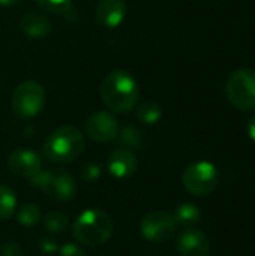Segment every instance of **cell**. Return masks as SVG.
Returning <instances> with one entry per match:
<instances>
[{
	"label": "cell",
	"instance_id": "obj_3",
	"mask_svg": "<svg viewBox=\"0 0 255 256\" xmlns=\"http://www.w3.org/2000/svg\"><path fill=\"white\" fill-rule=\"evenodd\" d=\"M113 219L108 213L90 208L83 212L72 225V236L80 244L98 248L107 243L113 234Z\"/></svg>",
	"mask_w": 255,
	"mask_h": 256
},
{
	"label": "cell",
	"instance_id": "obj_2",
	"mask_svg": "<svg viewBox=\"0 0 255 256\" xmlns=\"http://www.w3.org/2000/svg\"><path fill=\"white\" fill-rule=\"evenodd\" d=\"M84 150V136L75 126H59L44 142L42 153L53 164H69L81 156Z\"/></svg>",
	"mask_w": 255,
	"mask_h": 256
},
{
	"label": "cell",
	"instance_id": "obj_19",
	"mask_svg": "<svg viewBox=\"0 0 255 256\" xmlns=\"http://www.w3.org/2000/svg\"><path fill=\"white\" fill-rule=\"evenodd\" d=\"M69 226V219L66 214L60 212H50L44 218V228L50 236H59L63 234Z\"/></svg>",
	"mask_w": 255,
	"mask_h": 256
},
{
	"label": "cell",
	"instance_id": "obj_21",
	"mask_svg": "<svg viewBox=\"0 0 255 256\" xmlns=\"http://www.w3.org/2000/svg\"><path fill=\"white\" fill-rule=\"evenodd\" d=\"M17 213V222L21 226H35L41 222V208L36 204H24Z\"/></svg>",
	"mask_w": 255,
	"mask_h": 256
},
{
	"label": "cell",
	"instance_id": "obj_17",
	"mask_svg": "<svg viewBox=\"0 0 255 256\" xmlns=\"http://www.w3.org/2000/svg\"><path fill=\"white\" fill-rule=\"evenodd\" d=\"M116 141L117 144H120L123 148H128V150H138L141 148L143 146V135L141 132L131 126V124H126L123 128H119V132H117V136H116Z\"/></svg>",
	"mask_w": 255,
	"mask_h": 256
},
{
	"label": "cell",
	"instance_id": "obj_4",
	"mask_svg": "<svg viewBox=\"0 0 255 256\" xmlns=\"http://www.w3.org/2000/svg\"><path fill=\"white\" fill-rule=\"evenodd\" d=\"M30 184L39 189L51 201L62 204L69 202L77 194L74 177L62 168H51L45 171L42 170L38 176L30 178Z\"/></svg>",
	"mask_w": 255,
	"mask_h": 256
},
{
	"label": "cell",
	"instance_id": "obj_10",
	"mask_svg": "<svg viewBox=\"0 0 255 256\" xmlns=\"http://www.w3.org/2000/svg\"><path fill=\"white\" fill-rule=\"evenodd\" d=\"M8 168L14 176L30 180L42 171V159L30 148H17L8 158Z\"/></svg>",
	"mask_w": 255,
	"mask_h": 256
},
{
	"label": "cell",
	"instance_id": "obj_15",
	"mask_svg": "<svg viewBox=\"0 0 255 256\" xmlns=\"http://www.w3.org/2000/svg\"><path fill=\"white\" fill-rule=\"evenodd\" d=\"M173 218L177 225L185 226V228H194L201 220V212L195 204L183 202L176 207Z\"/></svg>",
	"mask_w": 255,
	"mask_h": 256
},
{
	"label": "cell",
	"instance_id": "obj_22",
	"mask_svg": "<svg viewBox=\"0 0 255 256\" xmlns=\"http://www.w3.org/2000/svg\"><path fill=\"white\" fill-rule=\"evenodd\" d=\"M81 177L87 182H95L101 177V166L96 164H86L81 166Z\"/></svg>",
	"mask_w": 255,
	"mask_h": 256
},
{
	"label": "cell",
	"instance_id": "obj_8",
	"mask_svg": "<svg viewBox=\"0 0 255 256\" xmlns=\"http://www.w3.org/2000/svg\"><path fill=\"white\" fill-rule=\"evenodd\" d=\"M176 231H177V224L173 214L162 210H155L147 213L140 224V232L143 238L152 243H165L174 237Z\"/></svg>",
	"mask_w": 255,
	"mask_h": 256
},
{
	"label": "cell",
	"instance_id": "obj_26",
	"mask_svg": "<svg viewBox=\"0 0 255 256\" xmlns=\"http://www.w3.org/2000/svg\"><path fill=\"white\" fill-rule=\"evenodd\" d=\"M246 130H248V135L249 138L255 142V116H252L248 122V126H246Z\"/></svg>",
	"mask_w": 255,
	"mask_h": 256
},
{
	"label": "cell",
	"instance_id": "obj_23",
	"mask_svg": "<svg viewBox=\"0 0 255 256\" xmlns=\"http://www.w3.org/2000/svg\"><path fill=\"white\" fill-rule=\"evenodd\" d=\"M38 249L42 252V254H54L57 249H59V246H57V243H56V240H53V238H50V237H41L39 238V242H38Z\"/></svg>",
	"mask_w": 255,
	"mask_h": 256
},
{
	"label": "cell",
	"instance_id": "obj_27",
	"mask_svg": "<svg viewBox=\"0 0 255 256\" xmlns=\"http://www.w3.org/2000/svg\"><path fill=\"white\" fill-rule=\"evenodd\" d=\"M20 3V0H0V6H14Z\"/></svg>",
	"mask_w": 255,
	"mask_h": 256
},
{
	"label": "cell",
	"instance_id": "obj_1",
	"mask_svg": "<svg viewBox=\"0 0 255 256\" xmlns=\"http://www.w3.org/2000/svg\"><path fill=\"white\" fill-rule=\"evenodd\" d=\"M99 94L110 111L116 114H126L137 106L140 90L137 80L128 70L116 69L102 80Z\"/></svg>",
	"mask_w": 255,
	"mask_h": 256
},
{
	"label": "cell",
	"instance_id": "obj_7",
	"mask_svg": "<svg viewBox=\"0 0 255 256\" xmlns=\"http://www.w3.org/2000/svg\"><path fill=\"white\" fill-rule=\"evenodd\" d=\"M225 93L233 106L240 111L255 110V70L237 69L234 70L225 84Z\"/></svg>",
	"mask_w": 255,
	"mask_h": 256
},
{
	"label": "cell",
	"instance_id": "obj_24",
	"mask_svg": "<svg viewBox=\"0 0 255 256\" xmlns=\"http://www.w3.org/2000/svg\"><path fill=\"white\" fill-rule=\"evenodd\" d=\"M0 256H23V249L15 242H8L0 248Z\"/></svg>",
	"mask_w": 255,
	"mask_h": 256
},
{
	"label": "cell",
	"instance_id": "obj_13",
	"mask_svg": "<svg viewBox=\"0 0 255 256\" xmlns=\"http://www.w3.org/2000/svg\"><path fill=\"white\" fill-rule=\"evenodd\" d=\"M107 166L113 177L128 178L137 171V158L128 148H117L108 156Z\"/></svg>",
	"mask_w": 255,
	"mask_h": 256
},
{
	"label": "cell",
	"instance_id": "obj_18",
	"mask_svg": "<svg viewBox=\"0 0 255 256\" xmlns=\"http://www.w3.org/2000/svg\"><path fill=\"white\" fill-rule=\"evenodd\" d=\"M17 212V195L14 189L0 184V220H9Z\"/></svg>",
	"mask_w": 255,
	"mask_h": 256
},
{
	"label": "cell",
	"instance_id": "obj_20",
	"mask_svg": "<svg viewBox=\"0 0 255 256\" xmlns=\"http://www.w3.org/2000/svg\"><path fill=\"white\" fill-rule=\"evenodd\" d=\"M38 3V6L50 14H56V15H65L68 20L71 16V14L75 12L72 0H35Z\"/></svg>",
	"mask_w": 255,
	"mask_h": 256
},
{
	"label": "cell",
	"instance_id": "obj_6",
	"mask_svg": "<svg viewBox=\"0 0 255 256\" xmlns=\"http://www.w3.org/2000/svg\"><path fill=\"white\" fill-rule=\"evenodd\" d=\"M45 90L41 82L27 80L20 82L11 99V105L14 112L21 118H32L36 117L45 106Z\"/></svg>",
	"mask_w": 255,
	"mask_h": 256
},
{
	"label": "cell",
	"instance_id": "obj_9",
	"mask_svg": "<svg viewBox=\"0 0 255 256\" xmlns=\"http://www.w3.org/2000/svg\"><path fill=\"white\" fill-rule=\"evenodd\" d=\"M119 128L117 118L108 111H96L84 122V130L87 136L96 142H110L116 140Z\"/></svg>",
	"mask_w": 255,
	"mask_h": 256
},
{
	"label": "cell",
	"instance_id": "obj_14",
	"mask_svg": "<svg viewBox=\"0 0 255 256\" xmlns=\"http://www.w3.org/2000/svg\"><path fill=\"white\" fill-rule=\"evenodd\" d=\"M20 30L30 39H42L51 32V21L39 12H29L20 18Z\"/></svg>",
	"mask_w": 255,
	"mask_h": 256
},
{
	"label": "cell",
	"instance_id": "obj_16",
	"mask_svg": "<svg viewBox=\"0 0 255 256\" xmlns=\"http://www.w3.org/2000/svg\"><path fill=\"white\" fill-rule=\"evenodd\" d=\"M135 117L144 124H155L162 117V106L155 100H144L135 108Z\"/></svg>",
	"mask_w": 255,
	"mask_h": 256
},
{
	"label": "cell",
	"instance_id": "obj_12",
	"mask_svg": "<svg viewBox=\"0 0 255 256\" xmlns=\"http://www.w3.org/2000/svg\"><path fill=\"white\" fill-rule=\"evenodd\" d=\"M126 16V4L123 0H99L95 8V18L101 27L116 28Z\"/></svg>",
	"mask_w": 255,
	"mask_h": 256
},
{
	"label": "cell",
	"instance_id": "obj_25",
	"mask_svg": "<svg viewBox=\"0 0 255 256\" xmlns=\"http://www.w3.org/2000/svg\"><path fill=\"white\" fill-rule=\"evenodd\" d=\"M60 256H87L84 249L74 243H66L60 248Z\"/></svg>",
	"mask_w": 255,
	"mask_h": 256
},
{
	"label": "cell",
	"instance_id": "obj_11",
	"mask_svg": "<svg viewBox=\"0 0 255 256\" xmlns=\"http://www.w3.org/2000/svg\"><path fill=\"white\" fill-rule=\"evenodd\" d=\"M177 250L180 256H209L212 246L204 231L186 228L177 237Z\"/></svg>",
	"mask_w": 255,
	"mask_h": 256
},
{
	"label": "cell",
	"instance_id": "obj_5",
	"mask_svg": "<svg viewBox=\"0 0 255 256\" xmlns=\"http://www.w3.org/2000/svg\"><path fill=\"white\" fill-rule=\"evenodd\" d=\"M219 183L216 166L207 160H198L188 165L182 174L183 189L194 196H206L212 194Z\"/></svg>",
	"mask_w": 255,
	"mask_h": 256
}]
</instances>
